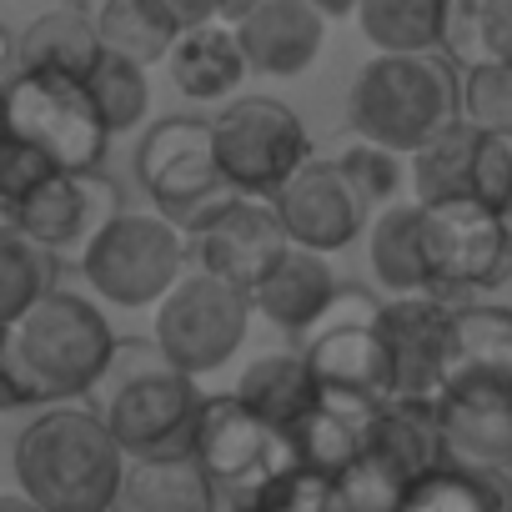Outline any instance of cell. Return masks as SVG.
<instances>
[{
    "label": "cell",
    "instance_id": "cell-1",
    "mask_svg": "<svg viewBox=\"0 0 512 512\" xmlns=\"http://www.w3.org/2000/svg\"><path fill=\"white\" fill-rule=\"evenodd\" d=\"M116 332L96 302L76 292L46 297L21 322L0 327V392L6 407L71 402L106 382L116 362Z\"/></svg>",
    "mask_w": 512,
    "mask_h": 512
},
{
    "label": "cell",
    "instance_id": "cell-2",
    "mask_svg": "<svg viewBox=\"0 0 512 512\" xmlns=\"http://www.w3.org/2000/svg\"><path fill=\"white\" fill-rule=\"evenodd\" d=\"M206 392L196 377L166 362L161 342H121L116 362L106 372V427L126 462H176L196 457L201 417H206Z\"/></svg>",
    "mask_w": 512,
    "mask_h": 512
},
{
    "label": "cell",
    "instance_id": "cell-3",
    "mask_svg": "<svg viewBox=\"0 0 512 512\" xmlns=\"http://www.w3.org/2000/svg\"><path fill=\"white\" fill-rule=\"evenodd\" d=\"M126 467L106 417L86 407H46L16 437V482L46 512H111Z\"/></svg>",
    "mask_w": 512,
    "mask_h": 512
},
{
    "label": "cell",
    "instance_id": "cell-4",
    "mask_svg": "<svg viewBox=\"0 0 512 512\" xmlns=\"http://www.w3.org/2000/svg\"><path fill=\"white\" fill-rule=\"evenodd\" d=\"M462 121V81L447 56H372L347 91V126L397 156H417Z\"/></svg>",
    "mask_w": 512,
    "mask_h": 512
},
{
    "label": "cell",
    "instance_id": "cell-5",
    "mask_svg": "<svg viewBox=\"0 0 512 512\" xmlns=\"http://www.w3.org/2000/svg\"><path fill=\"white\" fill-rule=\"evenodd\" d=\"M6 141L36 146L61 171H96L106 156V121L81 76L11 71L6 81Z\"/></svg>",
    "mask_w": 512,
    "mask_h": 512
},
{
    "label": "cell",
    "instance_id": "cell-6",
    "mask_svg": "<svg viewBox=\"0 0 512 512\" xmlns=\"http://www.w3.org/2000/svg\"><path fill=\"white\" fill-rule=\"evenodd\" d=\"M211 126H216V156H221L226 186L251 201L262 196L277 201L282 186L297 181L317 161L302 116L272 96H241Z\"/></svg>",
    "mask_w": 512,
    "mask_h": 512
},
{
    "label": "cell",
    "instance_id": "cell-7",
    "mask_svg": "<svg viewBox=\"0 0 512 512\" xmlns=\"http://www.w3.org/2000/svg\"><path fill=\"white\" fill-rule=\"evenodd\" d=\"M186 236L166 216L121 211L81 256V277L116 307H161L186 277Z\"/></svg>",
    "mask_w": 512,
    "mask_h": 512
},
{
    "label": "cell",
    "instance_id": "cell-8",
    "mask_svg": "<svg viewBox=\"0 0 512 512\" xmlns=\"http://www.w3.org/2000/svg\"><path fill=\"white\" fill-rule=\"evenodd\" d=\"M136 176H141V191L156 201V211L176 226H191L201 211L236 196L221 176L216 126L201 116L156 121L136 146Z\"/></svg>",
    "mask_w": 512,
    "mask_h": 512
},
{
    "label": "cell",
    "instance_id": "cell-9",
    "mask_svg": "<svg viewBox=\"0 0 512 512\" xmlns=\"http://www.w3.org/2000/svg\"><path fill=\"white\" fill-rule=\"evenodd\" d=\"M251 312H256L251 292L226 287L206 272H191L156 307V342H161L171 367H181L186 377H201V372L226 367L241 352Z\"/></svg>",
    "mask_w": 512,
    "mask_h": 512
},
{
    "label": "cell",
    "instance_id": "cell-10",
    "mask_svg": "<svg viewBox=\"0 0 512 512\" xmlns=\"http://www.w3.org/2000/svg\"><path fill=\"white\" fill-rule=\"evenodd\" d=\"M292 251V236L272 201L226 196L211 211H201L186 226V262L191 272H206L226 287L256 292L262 277Z\"/></svg>",
    "mask_w": 512,
    "mask_h": 512
},
{
    "label": "cell",
    "instance_id": "cell-11",
    "mask_svg": "<svg viewBox=\"0 0 512 512\" xmlns=\"http://www.w3.org/2000/svg\"><path fill=\"white\" fill-rule=\"evenodd\" d=\"M422 241L432 297L492 292L512 277V221L487 211L482 201L422 206Z\"/></svg>",
    "mask_w": 512,
    "mask_h": 512
},
{
    "label": "cell",
    "instance_id": "cell-12",
    "mask_svg": "<svg viewBox=\"0 0 512 512\" xmlns=\"http://www.w3.org/2000/svg\"><path fill=\"white\" fill-rule=\"evenodd\" d=\"M196 462L206 467L216 492L241 497L251 487L282 477L287 467H297V442L282 427L262 422L251 407H241L231 392H216L206 402V417H201Z\"/></svg>",
    "mask_w": 512,
    "mask_h": 512
},
{
    "label": "cell",
    "instance_id": "cell-13",
    "mask_svg": "<svg viewBox=\"0 0 512 512\" xmlns=\"http://www.w3.org/2000/svg\"><path fill=\"white\" fill-rule=\"evenodd\" d=\"M447 457L512 472V367H457L432 397Z\"/></svg>",
    "mask_w": 512,
    "mask_h": 512
},
{
    "label": "cell",
    "instance_id": "cell-14",
    "mask_svg": "<svg viewBox=\"0 0 512 512\" xmlns=\"http://www.w3.org/2000/svg\"><path fill=\"white\" fill-rule=\"evenodd\" d=\"M377 332L392 352L397 402H432L457 362V307L447 297H392Z\"/></svg>",
    "mask_w": 512,
    "mask_h": 512
},
{
    "label": "cell",
    "instance_id": "cell-15",
    "mask_svg": "<svg viewBox=\"0 0 512 512\" xmlns=\"http://www.w3.org/2000/svg\"><path fill=\"white\" fill-rule=\"evenodd\" d=\"M121 216V196L101 171H56L41 191L6 211V226L61 251H91V241Z\"/></svg>",
    "mask_w": 512,
    "mask_h": 512
},
{
    "label": "cell",
    "instance_id": "cell-16",
    "mask_svg": "<svg viewBox=\"0 0 512 512\" xmlns=\"http://www.w3.org/2000/svg\"><path fill=\"white\" fill-rule=\"evenodd\" d=\"M382 307H367L357 317H327L322 332L307 342V362L322 382V392H347V397H367V402H397V372H392V352L377 332Z\"/></svg>",
    "mask_w": 512,
    "mask_h": 512
},
{
    "label": "cell",
    "instance_id": "cell-17",
    "mask_svg": "<svg viewBox=\"0 0 512 512\" xmlns=\"http://www.w3.org/2000/svg\"><path fill=\"white\" fill-rule=\"evenodd\" d=\"M272 206H277V216H282L292 246H307V251H317V256L352 246V241L362 236L367 216H372V211L362 206V196L347 186V176L337 171L332 156H317L297 181L282 186V196H277Z\"/></svg>",
    "mask_w": 512,
    "mask_h": 512
},
{
    "label": "cell",
    "instance_id": "cell-18",
    "mask_svg": "<svg viewBox=\"0 0 512 512\" xmlns=\"http://www.w3.org/2000/svg\"><path fill=\"white\" fill-rule=\"evenodd\" d=\"M382 412H387V402H367V397H347V392H322L317 412L292 432L297 467L322 472V477L337 482L342 472H352L372 452Z\"/></svg>",
    "mask_w": 512,
    "mask_h": 512
},
{
    "label": "cell",
    "instance_id": "cell-19",
    "mask_svg": "<svg viewBox=\"0 0 512 512\" xmlns=\"http://www.w3.org/2000/svg\"><path fill=\"white\" fill-rule=\"evenodd\" d=\"M241 51L251 61V71L262 76H302L327 41V16L312 11L307 0H262L256 16H246L236 26Z\"/></svg>",
    "mask_w": 512,
    "mask_h": 512
},
{
    "label": "cell",
    "instance_id": "cell-20",
    "mask_svg": "<svg viewBox=\"0 0 512 512\" xmlns=\"http://www.w3.org/2000/svg\"><path fill=\"white\" fill-rule=\"evenodd\" d=\"M337 297H342V287H337V272L327 267V256L292 246L262 277V287L251 292V307L282 332H312L332 317Z\"/></svg>",
    "mask_w": 512,
    "mask_h": 512
},
{
    "label": "cell",
    "instance_id": "cell-21",
    "mask_svg": "<svg viewBox=\"0 0 512 512\" xmlns=\"http://www.w3.org/2000/svg\"><path fill=\"white\" fill-rule=\"evenodd\" d=\"M231 397L241 407H251L262 422H272V427H282L292 437L317 412L322 382H317V372H312V362L302 352H267V357H256V362L241 367Z\"/></svg>",
    "mask_w": 512,
    "mask_h": 512
},
{
    "label": "cell",
    "instance_id": "cell-22",
    "mask_svg": "<svg viewBox=\"0 0 512 512\" xmlns=\"http://www.w3.org/2000/svg\"><path fill=\"white\" fill-rule=\"evenodd\" d=\"M106 46L96 31V16L81 6H51L16 36V71H61V76H91L101 66Z\"/></svg>",
    "mask_w": 512,
    "mask_h": 512
},
{
    "label": "cell",
    "instance_id": "cell-23",
    "mask_svg": "<svg viewBox=\"0 0 512 512\" xmlns=\"http://www.w3.org/2000/svg\"><path fill=\"white\" fill-rule=\"evenodd\" d=\"M166 71H171V81H176L181 96H191V101H226V96H236V86L246 81L251 61H246V51H241L236 26H221V21H216V26L186 31V36L176 41Z\"/></svg>",
    "mask_w": 512,
    "mask_h": 512
},
{
    "label": "cell",
    "instance_id": "cell-24",
    "mask_svg": "<svg viewBox=\"0 0 512 512\" xmlns=\"http://www.w3.org/2000/svg\"><path fill=\"white\" fill-rule=\"evenodd\" d=\"M367 262L372 277L397 292V297H432V272H427V241H422V206L397 201L382 211L367 231Z\"/></svg>",
    "mask_w": 512,
    "mask_h": 512
},
{
    "label": "cell",
    "instance_id": "cell-25",
    "mask_svg": "<svg viewBox=\"0 0 512 512\" xmlns=\"http://www.w3.org/2000/svg\"><path fill=\"white\" fill-rule=\"evenodd\" d=\"M402 512H512V472L447 457L407 487Z\"/></svg>",
    "mask_w": 512,
    "mask_h": 512
},
{
    "label": "cell",
    "instance_id": "cell-26",
    "mask_svg": "<svg viewBox=\"0 0 512 512\" xmlns=\"http://www.w3.org/2000/svg\"><path fill=\"white\" fill-rule=\"evenodd\" d=\"M487 131L467 116L447 126L432 146L412 156V201L417 206H447V201H477V161H482Z\"/></svg>",
    "mask_w": 512,
    "mask_h": 512
},
{
    "label": "cell",
    "instance_id": "cell-27",
    "mask_svg": "<svg viewBox=\"0 0 512 512\" xmlns=\"http://www.w3.org/2000/svg\"><path fill=\"white\" fill-rule=\"evenodd\" d=\"M221 492L196 457L176 462H131L111 512H216Z\"/></svg>",
    "mask_w": 512,
    "mask_h": 512
},
{
    "label": "cell",
    "instance_id": "cell-28",
    "mask_svg": "<svg viewBox=\"0 0 512 512\" xmlns=\"http://www.w3.org/2000/svg\"><path fill=\"white\" fill-rule=\"evenodd\" d=\"M442 56L452 66H512V0H447Z\"/></svg>",
    "mask_w": 512,
    "mask_h": 512
},
{
    "label": "cell",
    "instance_id": "cell-29",
    "mask_svg": "<svg viewBox=\"0 0 512 512\" xmlns=\"http://www.w3.org/2000/svg\"><path fill=\"white\" fill-rule=\"evenodd\" d=\"M96 31H101V46L111 56H126L136 66L171 61L176 41L186 36L181 21L166 11V0H101Z\"/></svg>",
    "mask_w": 512,
    "mask_h": 512
},
{
    "label": "cell",
    "instance_id": "cell-30",
    "mask_svg": "<svg viewBox=\"0 0 512 512\" xmlns=\"http://www.w3.org/2000/svg\"><path fill=\"white\" fill-rule=\"evenodd\" d=\"M447 0H362L357 26L382 56H437Z\"/></svg>",
    "mask_w": 512,
    "mask_h": 512
},
{
    "label": "cell",
    "instance_id": "cell-31",
    "mask_svg": "<svg viewBox=\"0 0 512 512\" xmlns=\"http://www.w3.org/2000/svg\"><path fill=\"white\" fill-rule=\"evenodd\" d=\"M56 277H61V256L6 226V241H0V327L21 322L46 297H56L61 292Z\"/></svg>",
    "mask_w": 512,
    "mask_h": 512
},
{
    "label": "cell",
    "instance_id": "cell-32",
    "mask_svg": "<svg viewBox=\"0 0 512 512\" xmlns=\"http://www.w3.org/2000/svg\"><path fill=\"white\" fill-rule=\"evenodd\" d=\"M86 86H91V96H96V106H101V121H106V131L111 136H121V131H136L141 121H146V111H151V86H146V66H136V61H126V56H101V66L86 76Z\"/></svg>",
    "mask_w": 512,
    "mask_h": 512
},
{
    "label": "cell",
    "instance_id": "cell-33",
    "mask_svg": "<svg viewBox=\"0 0 512 512\" xmlns=\"http://www.w3.org/2000/svg\"><path fill=\"white\" fill-rule=\"evenodd\" d=\"M231 512H337V487L322 472L287 467L282 477L231 497Z\"/></svg>",
    "mask_w": 512,
    "mask_h": 512
},
{
    "label": "cell",
    "instance_id": "cell-34",
    "mask_svg": "<svg viewBox=\"0 0 512 512\" xmlns=\"http://www.w3.org/2000/svg\"><path fill=\"white\" fill-rule=\"evenodd\" d=\"M337 171L347 176V186L362 196V206L367 211H392L397 206V191H402V161H397V151H382V146H372V141H352V146H342L337 156Z\"/></svg>",
    "mask_w": 512,
    "mask_h": 512
},
{
    "label": "cell",
    "instance_id": "cell-35",
    "mask_svg": "<svg viewBox=\"0 0 512 512\" xmlns=\"http://www.w3.org/2000/svg\"><path fill=\"white\" fill-rule=\"evenodd\" d=\"M502 362L512 367V307H492V302H472L457 307V367H487Z\"/></svg>",
    "mask_w": 512,
    "mask_h": 512
},
{
    "label": "cell",
    "instance_id": "cell-36",
    "mask_svg": "<svg viewBox=\"0 0 512 512\" xmlns=\"http://www.w3.org/2000/svg\"><path fill=\"white\" fill-rule=\"evenodd\" d=\"M462 116L487 136L512 141V66H477L462 76Z\"/></svg>",
    "mask_w": 512,
    "mask_h": 512
},
{
    "label": "cell",
    "instance_id": "cell-37",
    "mask_svg": "<svg viewBox=\"0 0 512 512\" xmlns=\"http://www.w3.org/2000/svg\"><path fill=\"white\" fill-rule=\"evenodd\" d=\"M61 166L46 161L36 146H21V141H6V156H0V211L21 206L31 191H41Z\"/></svg>",
    "mask_w": 512,
    "mask_h": 512
},
{
    "label": "cell",
    "instance_id": "cell-38",
    "mask_svg": "<svg viewBox=\"0 0 512 512\" xmlns=\"http://www.w3.org/2000/svg\"><path fill=\"white\" fill-rule=\"evenodd\" d=\"M166 11L181 21V31H196L221 21V0H166Z\"/></svg>",
    "mask_w": 512,
    "mask_h": 512
},
{
    "label": "cell",
    "instance_id": "cell-39",
    "mask_svg": "<svg viewBox=\"0 0 512 512\" xmlns=\"http://www.w3.org/2000/svg\"><path fill=\"white\" fill-rule=\"evenodd\" d=\"M312 11H322L327 21H342V16H357L362 11V0H307Z\"/></svg>",
    "mask_w": 512,
    "mask_h": 512
},
{
    "label": "cell",
    "instance_id": "cell-40",
    "mask_svg": "<svg viewBox=\"0 0 512 512\" xmlns=\"http://www.w3.org/2000/svg\"><path fill=\"white\" fill-rule=\"evenodd\" d=\"M262 0H221V26H241L246 16H256Z\"/></svg>",
    "mask_w": 512,
    "mask_h": 512
},
{
    "label": "cell",
    "instance_id": "cell-41",
    "mask_svg": "<svg viewBox=\"0 0 512 512\" xmlns=\"http://www.w3.org/2000/svg\"><path fill=\"white\" fill-rule=\"evenodd\" d=\"M0 512H46V507L31 502L26 492H6V497H0Z\"/></svg>",
    "mask_w": 512,
    "mask_h": 512
}]
</instances>
